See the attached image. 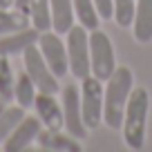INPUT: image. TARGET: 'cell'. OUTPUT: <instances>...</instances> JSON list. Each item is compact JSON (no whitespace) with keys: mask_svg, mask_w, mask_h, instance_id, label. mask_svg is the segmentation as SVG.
I'll use <instances>...</instances> for the list:
<instances>
[{"mask_svg":"<svg viewBox=\"0 0 152 152\" xmlns=\"http://www.w3.org/2000/svg\"><path fill=\"white\" fill-rule=\"evenodd\" d=\"M134 90V72L119 65L107 81H103V123L112 130H121L128 99Z\"/></svg>","mask_w":152,"mask_h":152,"instance_id":"cell-1","label":"cell"},{"mask_svg":"<svg viewBox=\"0 0 152 152\" xmlns=\"http://www.w3.org/2000/svg\"><path fill=\"white\" fill-rule=\"evenodd\" d=\"M150 92L145 87H134L128 99L123 112V123H121V134L130 150H143L148 139V116H150Z\"/></svg>","mask_w":152,"mask_h":152,"instance_id":"cell-2","label":"cell"},{"mask_svg":"<svg viewBox=\"0 0 152 152\" xmlns=\"http://www.w3.org/2000/svg\"><path fill=\"white\" fill-rule=\"evenodd\" d=\"M65 45H67V63H69V74L76 81H81L92 74L90 65V31L83 25L74 23L69 31L65 34Z\"/></svg>","mask_w":152,"mask_h":152,"instance_id":"cell-3","label":"cell"},{"mask_svg":"<svg viewBox=\"0 0 152 152\" xmlns=\"http://www.w3.org/2000/svg\"><path fill=\"white\" fill-rule=\"evenodd\" d=\"M90 65L92 74L101 81H107L116 69V49L110 38L107 31H103L101 27L90 31Z\"/></svg>","mask_w":152,"mask_h":152,"instance_id":"cell-4","label":"cell"},{"mask_svg":"<svg viewBox=\"0 0 152 152\" xmlns=\"http://www.w3.org/2000/svg\"><path fill=\"white\" fill-rule=\"evenodd\" d=\"M78 94H81V112L87 130H96L103 125V81L94 74L78 81Z\"/></svg>","mask_w":152,"mask_h":152,"instance_id":"cell-5","label":"cell"},{"mask_svg":"<svg viewBox=\"0 0 152 152\" xmlns=\"http://www.w3.org/2000/svg\"><path fill=\"white\" fill-rule=\"evenodd\" d=\"M23 69L34 81V85L38 87V92L61 94V87H58V81H61V78L54 74L52 67L47 65V61L43 58V54L38 49V43L23 52Z\"/></svg>","mask_w":152,"mask_h":152,"instance_id":"cell-6","label":"cell"},{"mask_svg":"<svg viewBox=\"0 0 152 152\" xmlns=\"http://www.w3.org/2000/svg\"><path fill=\"white\" fill-rule=\"evenodd\" d=\"M61 105H63V130L76 137L78 141H85L90 130H87L85 121H83L81 112V94H78V85L76 83H67L61 87Z\"/></svg>","mask_w":152,"mask_h":152,"instance_id":"cell-7","label":"cell"},{"mask_svg":"<svg viewBox=\"0 0 152 152\" xmlns=\"http://www.w3.org/2000/svg\"><path fill=\"white\" fill-rule=\"evenodd\" d=\"M38 49L43 54V58L47 61V65L52 67V72L58 78H65L69 74V63H67V45L63 40V34L47 29L40 31L38 36Z\"/></svg>","mask_w":152,"mask_h":152,"instance_id":"cell-8","label":"cell"},{"mask_svg":"<svg viewBox=\"0 0 152 152\" xmlns=\"http://www.w3.org/2000/svg\"><path fill=\"white\" fill-rule=\"evenodd\" d=\"M40 130H43L40 119H38L36 114H34V116H31V114H27V116L16 125L14 132L2 141V145H0V148H2L5 152H23V150H27L31 143H36Z\"/></svg>","mask_w":152,"mask_h":152,"instance_id":"cell-9","label":"cell"},{"mask_svg":"<svg viewBox=\"0 0 152 152\" xmlns=\"http://www.w3.org/2000/svg\"><path fill=\"white\" fill-rule=\"evenodd\" d=\"M34 112L40 119L43 128L63 130V105H61V96L58 94L38 92L36 101H34Z\"/></svg>","mask_w":152,"mask_h":152,"instance_id":"cell-10","label":"cell"},{"mask_svg":"<svg viewBox=\"0 0 152 152\" xmlns=\"http://www.w3.org/2000/svg\"><path fill=\"white\" fill-rule=\"evenodd\" d=\"M36 143L40 150H47V152H81V141L76 137H72L67 130L43 128Z\"/></svg>","mask_w":152,"mask_h":152,"instance_id":"cell-11","label":"cell"},{"mask_svg":"<svg viewBox=\"0 0 152 152\" xmlns=\"http://www.w3.org/2000/svg\"><path fill=\"white\" fill-rule=\"evenodd\" d=\"M38 36H40V31L34 29L31 25L18 29V31L5 34V36H0V54H7V56H23L25 49H29L31 45L38 43Z\"/></svg>","mask_w":152,"mask_h":152,"instance_id":"cell-12","label":"cell"},{"mask_svg":"<svg viewBox=\"0 0 152 152\" xmlns=\"http://www.w3.org/2000/svg\"><path fill=\"white\" fill-rule=\"evenodd\" d=\"M130 29H132V36L137 43H152V0H137L134 20Z\"/></svg>","mask_w":152,"mask_h":152,"instance_id":"cell-13","label":"cell"},{"mask_svg":"<svg viewBox=\"0 0 152 152\" xmlns=\"http://www.w3.org/2000/svg\"><path fill=\"white\" fill-rule=\"evenodd\" d=\"M49 9H52V29L65 36L69 27L76 23L74 2L72 0H49Z\"/></svg>","mask_w":152,"mask_h":152,"instance_id":"cell-14","label":"cell"},{"mask_svg":"<svg viewBox=\"0 0 152 152\" xmlns=\"http://www.w3.org/2000/svg\"><path fill=\"white\" fill-rule=\"evenodd\" d=\"M25 116H27V110H25L23 105L14 103V101H11V103H5V107L0 112V145H2V141L16 130V125H18Z\"/></svg>","mask_w":152,"mask_h":152,"instance_id":"cell-15","label":"cell"},{"mask_svg":"<svg viewBox=\"0 0 152 152\" xmlns=\"http://www.w3.org/2000/svg\"><path fill=\"white\" fill-rule=\"evenodd\" d=\"M38 87L34 85V81L25 74V69L20 74H16V83H14V103L23 105L25 110L34 107V101H36Z\"/></svg>","mask_w":152,"mask_h":152,"instance_id":"cell-16","label":"cell"},{"mask_svg":"<svg viewBox=\"0 0 152 152\" xmlns=\"http://www.w3.org/2000/svg\"><path fill=\"white\" fill-rule=\"evenodd\" d=\"M29 25L38 31H47L52 29V9H49V0H29Z\"/></svg>","mask_w":152,"mask_h":152,"instance_id":"cell-17","label":"cell"},{"mask_svg":"<svg viewBox=\"0 0 152 152\" xmlns=\"http://www.w3.org/2000/svg\"><path fill=\"white\" fill-rule=\"evenodd\" d=\"M74 2V18L78 25L92 31L101 25V16L96 14V7H94V0H72Z\"/></svg>","mask_w":152,"mask_h":152,"instance_id":"cell-18","label":"cell"},{"mask_svg":"<svg viewBox=\"0 0 152 152\" xmlns=\"http://www.w3.org/2000/svg\"><path fill=\"white\" fill-rule=\"evenodd\" d=\"M11 56L0 54V99L5 103L14 101V83H16V74L11 67Z\"/></svg>","mask_w":152,"mask_h":152,"instance_id":"cell-19","label":"cell"},{"mask_svg":"<svg viewBox=\"0 0 152 152\" xmlns=\"http://www.w3.org/2000/svg\"><path fill=\"white\" fill-rule=\"evenodd\" d=\"M23 27H29V16L25 11L16 9H5L0 14V36H5V34H11V31H18Z\"/></svg>","mask_w":152,"mask_h":152,"instance_id":"cell-20","label":"cell"},{"mask_svg":"<svg viewBox=\"0 0 152 152\" xmlns=\"http://www.w3.org/2000/svg\"><path fill=\"white\" fill-rule=\"evenodd\" d=\"M114 5V16L112 20L119 27L130 29L132 27V20H134V9H137V0H112Z\"/></svg>","mask_w":152,"mask_h":152,"instance_id":"cell-21","label":"cell"},{"mask_svg":"<svg viewBox=\"0 0 152 152\" xmlns=\"http://www.w3.org/2000/svg\"><path fill=\"white\" fill-rule=\"evenodd\" d=\"M94 7H96V14L101 16V20H112L114 16L112 0H94Z\"/></svg>","mask_w":152,"mask_h":152,"instance_id":"cell-22","label":"cell"},{"mask_svg":"<svg viewBox=\"0 0 152 152\" xmlns=\"http://www.w3.org/2000/svg\"><path fill=\"white\" fill-rule=\"evenodd\" d=\"M14 7L27 14V9H29V0H14Z\"/></svg>","mask_w":152,"mask_h":152,"instance_id":"cell-23","label":"cell"},{"mask_svg":"<svg viewBox=\"0 0 152 152\" xmlns=\"http://www.w3.org/2000/svg\"><path fill=\"white\" fill-rule=\"evenodd\" d=\"M11 7H14V0H0V14L5 9H11Z\"/></svg>","mask_w":152,"mask_h":152,"instance_id":"cell-24","label":"cell"},{"mask_svg":"<svg viewBox=\"0 0 152 152\" xmlns=\"http://www.w3.org/2000/svg\"><path fill=\"white\" fill-rule=\"evenodd\" d=\"M2 107H5V101H2V99H0V112H2Z\"/></svg>","mask_w":152,"mask_h":152,"instance_id":"cell-25","label":"cell"}]
</instances>
